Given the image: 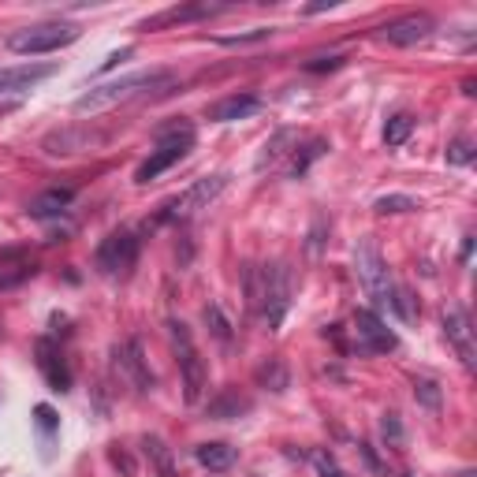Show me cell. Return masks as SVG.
<instances>
[{
    "instance_id": "cell-1",
    "label": "cell",
    "mask_w": 477,
    "mask_h": 477,
    "mask_svg": "<svg viewBox=\"0 0 477 477\" xmlns=\"http://www.w3.org/2000/svg\"><path fill=\"white\" fill-rule=\"evenodd\" d=\"M172 82H175V75L168 72V67H150V72H135V75H123V79H112V82H97L75 101V112H101V109H112V104H127L135 97L161 94Z\"/></svg>"
},
{
    "instance_id": "cell-3",
    "label": "cell",
    "mask_w": 477,
    "mask_h": 477,
    "mask_svg": "<svg viewBox=\"0 0 477 477\" xmlns=\"http://www.w3.org/2000/svg\"><path fill=\"white\" fill-rule=\"evenodd\" d=\"M190 146H194V123L175 119V123H168V127H161L157 131V146L150 150L146 161L135 168V183H153L161 172L180 165L190 153Z\"/></svg>"
},
{
    "instance_id": "cell-9",
    "label": "cell",
    "mask_w": 477,
    "mask_h": 477,
    "mask_svg": "<svg viewBox=\"0 0 477 477\" xmlns=\"http://www.w3.org/2000/svg\"><path fill=\"white\" fill-rule=\"evenodd\" d=\"M355 335H358V343L369 350V355H388V350L399 347L396 332L388 328L373 310H355Z\"/></svg>"
},
{
    "instance_id": "cell-17",
    "label": "cell",
    "mask_w": 477,
    "mask_h": 477,
    "mask_svg": "<svg viewBox=\"0 0 477 477\" xmlns=\"http://www.w3.org/2000/svg\"><path fill=\"white\" fill-rule=\"evenodd\" d=\"M224 12V4H183V8H168L161 15H153V19L142 23V30H161L168 23H194V19H209V15Z\"/></svg>"
},
{
    "instance_id": "cell-22",
    "label": "cell",
    "mask_w": 477,
    "mask_h": 477,
    "mask_svg": "<svg viewBox=\"0 0 477 477\" xmlns=\"http://www.w3.org/2000/svg\"><path fill=\"white\" fill-rule=\"evenodd\" d=\"M373 209L377 213H414V209H421V202L411 198V194H381Z\"/></svg>"
},
{
    "instance_id": "cell-2",
    "label": "cell",
    "mask_w": 477,
    "mask_h": 477,
    "mask_svg": "<svg viewBox=\"0 0 477 477\" xmlns=\"http://www.w3.org/2000/svg\"><path fill=\"white\" fill-rule=\"evenodd\" d=\"M246 303L254 313H261L269 328H280L284 313L291 306V273L284 261L276 265H250L246 269Z\"/></svg>"
},
{
    "instance_id": "cell-32",
    "label": "cell",
    "mask_w": 477,
    "mask_h": 477,
    "mask_svg": "<svg viewBox=\"0 0 477 477\" xmlns=\"http://www.w3.org/2000/svg\"><path fill=\"white\" fill-rule=\"evenodd\" d=\"M458 477H473V473H470V470H466V473H458Z\"/></svg>"
},
{
    "instance_id": "cell-28",
    "label": "cell",
    "mask_w": 477,
    "mask_h": 477,
    "mask_svg": "<svg viewBox=\"0 0 477 477\" xmlns=\"http://www.w3.org/2000/svg\"><path fill=\"white\" fill-rule=\"evenodd\" d=\"M448 161L451 165H470L473 161V150H470L466 138H455V142L448 146Z\"/></svg>"
},
{
    "instance_id": "cell-31",
    "label": "cell",
    "mask_w": 477,
    "mask_h": 477,
    "mask_svg": "<svg viewBox=\"0 0 477 477\" xmlns=\"http://www.w3.org/2000/svg\"><path fill=\"white\" fill-rule=\"evenodd\" d=\"M340 64H343L340 57H328V60L321 57V60H313V64H306V67H310V72H325V67H340Z\"/></svg>"
},
{
    "instance_id": "cell-19",
    "label": "cell",
    "mask_w": 477,
    "mask_h": 477,
    "mask_svg": "<svg viewBox=\"0 0 477 477\" xmlns=\"http://www.w3.org/2000/svg\"><path fill=\"white\" fill-rule=\"evenodd\" d=\"M194 455H198V463L205 470H213V473L235 466V448L232 444H220V440H213V444H198V451H194Z\"/></svg>"
},
{
    "instance_id": "cell-18",
    "label": "cell",
    "mask_w": 477,
    "mask_h": 477,
    "mask_svg": "<svg viewBox=\"0 0 477 477\" xmlns=\"http://www.w3.org/2000/svg\"><path fill=\"white\" fill-rule=\"evenodd\" d=\"M325 153H328V142H325V138H310L306 146H295L291 165H288V175H291V180H298V175H306V172H310V165L317 161V157H325Z\"/></svg>"
},
{
    "instance_id": "cell-6",
    "label": "cell",
    "mask_w": 477,
    "mask_h": 477,
    "mask_svg": "<svg viewBox=\"0 0 477 477\" xmlns=\"http://www.w3.org/2000/svg\"><path fill=\"white\" fill-rule=\"evenodd\" d=\"M172 343H175V355H180V373H183V399L194 406L202 399V392H205V362H202V355L194 350V340H190V332H187V325H180L175 321L172 325Z\"/></svg>"
},
{
    "instance_id": "cell-12",
    "label": "cell",
    "mask_w": 477,
    "mask_h": 477,
    "mask_svg": "<svg viewBox=\"0 0 477 477\" xmlns=\"http://www.w3.org/2000/svg\"><path fill=\"white\" fill-rule=\"evenodd\" d=\"M433 15H403V19H392L388 27H381V38L388 45H418L421 38H429L433 34Z\"/></svg>"
},
{
    "instance_id": "cell-33",
    "label": "cell",
    "mask_w": 477,
    "mask_h": 477,
    "mask_svg": "<svg viewBox=\"0 0 477 477\" xmlns=\"http://www.w3.org/2000/svg\"><path fill=\"white\" fill-rule=\"evenodd\" d=\"M403 477H414V473H403Z\"/></svg>"
},
{
    "instance_id": "cell-26",
    "label": "cell",
    "mask_w": 477,
    "mask_h": 477,
    "mask_svg": "<svg viewBox=\"0 0 477 477\" xmlns=\"http://www.w3.org/2000/svg\"><path fill=\"white\" fill-rule=\"evenodd\" d=\"M388 310H396L403 321H414V317H418V306H414V298H411V291H406V288L392 291V306H388Z\"/></svg>"
},
{
    "instance_id": "cell-30",
    "label": "cell",
    "mask_w": 477,
    "mask_h": 477,
    "mask_svg": "<svg viewBox=\"0 0 477 477\" xmlns=\"http://www.w3.org/2000/svg\"><path fill=\"white\" fill-rule=\"evenodd\" d=\"M34 418H38V429L42 433H52V429H57V411H52V406H34Z\"/></svg>"
},
{
    "instance_id": "cell-20",
    "label": "cell",
    "mask_w": 477,
    "mask_h": 477,
    "mask_svg": "<svg viewBox=\"0 0 477 477\" xmlns=\"http://www.w3.org/2000/svg\"><path fill=\"white\" fill-rule=\"evenodd\" d=\"M411 131H414V116H411V112H396L392 119L384 123V146H388V150L403 146L406 138H411Z\"/></svg>"
},
{
    "instance_id": "cell-21",
    "label": "cell",
    "mask_w": 477,
    "mask_h": 477,
    "mask_svg": "<svg viewBox=\"0 0 477 477\" xmlns=\"http://www.w3.org/2000/svg\"><path fill=\"white\" fill-rule=\"evenodd\" d=\"M242 411H250V403H246L235 388H227V392L220 399L209 403V418H239Z\"/></svg>"
},
{
    "instance_id": "cell-13",
    "label": "cell",
    "mask_w": 477,
    "mask_h": 477,
    "mask_svg": "<svg viewBox=\"0 0 477 477\" xmlns=\"http://www.w3.org/2000/svg\"><path fill=\"white\" fill-rule=\"evenodd\" d=\"M38 369L45 373L52 392H67L72 388V373H67V362H64V350L52 343V340H38Z\"/></svg>"
},
{
    "instance_id": "cell-23",
    "label": "cell",
    "mask_w": 477,
    "mask_h": 477,
    "mask_svg": "<svg viewBox=\"0 0 477 477\" xmlns=\"http://www.w3.org/2000/svg\"><path fill=\"white\" fill-rule=\"evenodd\" d=\"M258 381L269 384L273 392H284V388H288V369H284V362L273 358L269 365H261V369H258Z\"/></svg>"
},
{
    "instance_id": "cell-4",
    "label": "cell",
    "mask_w": 477,
    "mask_h": 477,
    "mask_svg": "<svg viewBox=\"0 0 477 477\" xmlns=\"http://www.w3.org/2000/svg\"><path fill=\"white\" fill-rule=\"evenodd\" d=\"M79 23H64V19H49V23H34V27H23L8 34V52L15 57H45V52H57L64 45L79 42Z\"/></svg>"
},
{
    "instance_id": "cell-5",
    "label": "cell",
    "mask_w": 477,
    "mask_h": 477,
    "mask_svg": "<svg viewBox=\"0 0 477 477\" xmlns=\"http://www.w3.org/2000/svg\"><path fill=\"white\" fill-rule=\"evenodd\" d=\"M355 269H358V280H362L365 295L373 298V306H377V310L392 306L396 284H392V276H388V265H384V258H381V246L369 239V235L355 242Z\"/></svg>"
},
{
    "instance_id": "cell-7",
    "label": "cell",
    "mask_w": 477,
    "mask_h": 477,
    "mask_svg": "<svg viewBox=\"0 0 477 477\" xmlns=\"http://www.w3.org/2000/svg\"><path fill=\"white\" fill-rule=\"evenodd\" d=\"M227 187V175L224 172H217V175H205V180H198L194 187H187L180 198H172L168 205H165V220H187V217H194L198 209H209V202L217 198V194Z\"/></svg>"
},
{
    "instance_id": "cell-15",
    "label": "cell",
    "mask_w": 477,
    "mask_h": 477,
    "mask_svg": "<svg viewBox=\"0 0 477 477\" xmlns=\"http://www.w3.org/2000/svg\"><path fill=\"white\" fill-rule=\"evenodd\" d=\"M72 202H75V190H72V187H49V190L38 194V198H30L27 213H30L34 220H49V217H60Z\"/></svg>"
},
{
    "instance_id": "cell-8",
    "label": "cell",
    "mask_w": 477,
    "mask_h": 477,
    "mask_svg": "<svg viewBox=\"0 0 477 477\" xmlns=\"http://www.w3.org/2000/svg\"><path fill=\"white\" fill-rule=\"evenodd\" d=\"M97 269L104 276H123V273H131L135 269V261H138V235L135 232H112L109 239H104L97 246Z\"/></svg>"
},
{
    "instance_id": "cell-24",
    "label": "cell",
    "mask_w": 477,
    "mask_h": 477,
    "mask_svg": "<svg viewBox=\"0 0 477 477\" xmlns=\"http://www.w3.org/2000/svg\"><path fill=\"white\" fill-rule=\"evenodd\" d=\"M414 399L421 403V406H429V411H440V388H436V381H414Z\"/></svg>"
},
{
    "instance_id": "cell-14",
    "label": "cell",
    "mask_w": 477,
    "mask_h": 477,
    "mask_svg": "<svg viewBox=\"0 0 477 477\" xmlns=\"http://www.w3.org/2000/svg\"><path fill=\"white\" fill-rule=\"evenodd\" d=\"M34 273H38V265H34V258L27 250H4L0 254V291L19 288Z\"/></svg>"
},
{
    "instance_id": "cell-25",
    "label": "cell",
    "mask_w": 477,
    "mask_h": 477,
    "mask_svg": "<svg viewBox=\"0 0 477 477\" xmlns=\"http://www.w3.org/2000/svg\"><path fill=\"white\" fill-rule=\"evenodd\" d=\"M205 325L213 328V335H217L220 343L232 340V325H227V317L220 313V306H205Z\"/></svg>"
},
{
    "instance_id": "cell-29",
    "label": "cell",
    "mask_w": 477,
    "mask_h": 477,
    "mask_svg": "<svg viewBox=\"0 0 477 477\" xmlns=\"http://www.w3.org/2000/svg\"><path fill=\"white\" fill-rule=\"evenodd\" d=\"M313 466H317V473H321V477H343V470L335 466V458L325 455V451H317V455H313Z\"/></svg>"
},
{
    "instance_id": "cell-16",
    "label": "cell",
    "mask_w": 477,
    "mask_h": 477,
    "mask_svg": "<svg viewBox=\"0 0 477 477\" xmlns=\"http://www.w3.org/2000/svg\"><path fill=\"white\" fill-rule=\"evenodd\" d=\"M258 109H261V101L254 94H232V97H224L217 104H209V119L213 123H235V119L254 116Z\"/></svg>"
},
{
    "instance_id": "cell-10",
    "label": "cell",
    "mask_w": 477,
    "mask_h": 477,
    "mask_svg": "<svg viewBox=\"0 0 477 477\" xmlns=\"http://www.w3.org/2000/svg\"><path fill=\"white\" fill-rule=\"evenodd\" d=\"M57 72V64H19V67H0V101L30 94L42 79Z\"/></svg>"
},
{
    "instance_id": "cell-27",
    "label": "cell",
    "mask_w": 477,
    "mask_h": 477,
    "mask_svg": "<svg viewBox=\"0 0 477 477\" xmlns=\"http://www.w3.org/2000/svg\"><path fill=\"white\" fill-rule=\"evenodd\" d=\"M381 433H384L388 444L399 448V444H403V426H399V414H384V421H381Z\"/></svg>"
},
{
    "instance_id": "cell-11",
    "label": "cell",
    "mask_w": 477,
    "mask_h": 477,
    "mask_svg": "<svg viewBox=\"0 0 477 477\" xmlns=\"http://www.w3.org/2000/svg\"><path fill=\"white\" fill-rule=\"evenodd\" d=\"M444 335L448 343L455 347L458 362H463L466 369H473V358H477V347H473V325H470V313L463 306H451L444 313Z\"/></svg>"
}]
</instances>
